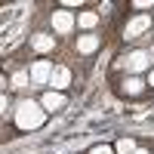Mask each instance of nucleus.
I'll return each mask as SVG.
<instances>
[{"label": "nucleus", "instance_id": "39448f33", "mask_svg": "<svg viewBox=\"0 0 154 154\" xmlns=\"http://www.w3.org/2000/svg\"><path fill=\"white\" fill-rule=\"evenodd\" d=\"M145 68H148V53H133V56H126V71L139 74V71H145Z\"/></svg>", "mask_w": 154, "mask_h": 154}, {"label": "nucleus", "instance_id": "20e7f679", "mask_svg": "<svg viewBox=\"0 0 154 154\" xmlns=\"http://www.w3.org/2000/svg\"><path fill=\"white\" fill-rule=\"evenodd\" d=\"M49 74H53V65H49V62H37L31 68V83H46Z\"/></svg>", "mask_w": 154, "mask_h": 154}, {"label": "nucleus", "instance_id": "f3484780", "mask_svg": "<svg viewBox=\"0 0 154 154\" xmlns=\"http://www.w3.org/2000/svg\"><path fill=\"white\" fill-rule=\"evenodd\" d=\"M148 83H151V86H154V71H151V80H148Z\"/></svg>", "mask_w": 154, "mask_h": 154}, {"label": "nucleus", "instance_id": "ddd939ff", "mask_svg": "<svg viewBox=\"0 0 154 154\" xmlns=\"http://www.w3.org/2000/svg\"><path fill=\"white\" fill-rule=\"evenodd\" d=\"M89 154H114V151H111L108 145H96V148H93V151H89Z\"/></svg>", "mask_w": 154, "mask_h": 154}, {"label": "nucleus", "instance_id": "9b49d317", "mask_svg": "<svg viewBox=\"0 0 154 154\" xmlns=\"http://www.w3.org/2000/svg\"><path fill=\"white\" fill-rule=\"evenodd\" d=\"M117 151H120V154H133V151H136V142H133V139H120V142H117Z\"/></svg>", "mask_w": 154, "mask_h": 154}, {"label": "nucleus", "instance_id": "7ed1b4c3", "mask_svg": "<svg viewBox=\"0 0 154 154\" xmlns=\"http://www.w3.org/2000/svg\"><path fill=\"white\" fill-rule=\"evenodd\" d=\"M148 28H151V19H148V16H136V19L123 28V37H136V34H142V31H148Z\"/></svg>", "mask_w": 154, "mask_h": 154}, {"label": "nucleus", "instance_id": "1a4fd4ad", "mask_svg": "<svg viewBox=\"0 0 154 154\" xmlns=\"http://www.w3.org/2000/svg\"><path fill=\"white\" fill-rule=\"evenodd\" d=\"M34 49H40V53H43V49H53V37H49V34H37L34 37Z\"/></svg>", "mask_w": 154, "mask_h": 154}, {"label": "nucleus", "instance_id": "423d86ee", "mask_svg": "<svg viewBox=\"0 0 154 154\" xmlns=\"http://www.w3.org/2000/svg\"><path fill=\"white\" fill-rule=\"evenodd\" d=\"M62 105H65V96H59V93H53V89H49V93L43 96V102H40V108L46 111H56V108H62Z\"/></svg>", "mask_w": 154, "mask_h": 154}, {"label": "nucleus", "instance_id": "dca6fc26", "mask_svg": "<svg viewBox=\"0 0 154 154\" xmlns=\"http://www.w3.org/2000/svg\"><path fill=\"white\" fill-rule=\"evenodd\" d=\"M133 154H148V151H142V148H136V151H133Z\"/></svg>", "mask_w": 154, "mask_h": 154}, {"label": "nucleus", "instance_id": "0eeeda50", "mask_svg": "<svg viewBox=\"0 0 154 154\" xmlns=\"http://www.w3.org/2000/svg\"><path fill=\"white\" fill-rule=\"evenodd\" d=\"M49 80H53V86H56V89H62V86H68L71 74H68V68H53V74H49Z\"/></svg>", "mask_w": 154, "mask_h": 154}, {"label": "nucleus", "instance_id": "f8f14e48", "mask_svg": "<svg viewBox=\"0 0 154 154\" xmlns=\"http://www.w3.org/2000/svg\"><path fill=\"white\" fill-rule=\"evenodd\" d=\"M96 22H99V16H96V12H80V25H83V28H93Z\"/></svg>", "mask_w": 154, "mask_h": 154}, {"label": "nucleus", "instance_id": "f257e3e1", "mask_svg": "<svg viewBox=\"0 0 154 154\" xmlns=\"http://www.w3.org/2000/svg\"><path fill=\"white\" fill-rule=\"evenodd\" d=\"M43 123V108L37 102H22L16 108V126L19 130H37Z\"/></svg>", "mask_w": 154, "mask_h": 154}, {"label": "nucleus", "instance_id": "9d476101", "mask_svg": "<svg viewBox=\"0 0 154 154\" xmlns=\"http://www.w3.org/2000/svg\"><path fill=\"white\" fill-rule=\"evenodd\" d=\"M123 89H126L130 96H139V93H142V80H139V77H130V80L123 83Z\"/></svg>", "mask_w": 154, "mask_h": 154}, {"label": "nucleus", "instance_id": "6e6552de", "mask_svg": "<svg viewBox=\"0 0 154 154\" xmlns=\"http://www.w3.org/2000/svg\"><path fill=\"white\" fill-rule=\"evenodd\" d=\"M96 46H99V37H93V34H83L80 40H77V49H80V53H93Z\"/></svg>", "mask_w": 154, "mask_h": 154}, {"label": "nucleus", "instance_id": "f03ea898", "mask_svg": "<svg viewBox=\"0 0 154 154\" xmlns=\"http://www.w3.org/2000/svg\"><path fill=\"white\" fill-rule=\"evenodd\" d=\"M53 28H56L59 34H68V31L74 28V19H71V12H65V9L53 12Z\"/></svg>", "mask_w": 154, "mask_h": 154}, {"label": "nucleus", "instance_id": "4468645a", "mask_svg": "<svg viewBox=\"0 0 154 154\" xmlns=\"http://www.w3.org/2000/svg\"><path fill=\"white\" fill-rule=\"evenodd\" d=\"M12 86H25V74H16V77H12Z\"/></svg>", "mask_w": 154, "mask_h": 154}, {"label": "nucleus", "instance_id": "2eb2a0df", "mask_svg": "<svg viewBox=\"0 0 154 154\" xmlns=\"http://www.w3.org/2000/svg\"><path fill=\"white\" fill-rule=\"evenodd\" d=\"M3 105H6V99H3V96H0V111H3Z\"/></svg>", "mask_w": 154, "mask_h": 154}]
</instances>
